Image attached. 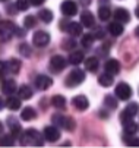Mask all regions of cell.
Here are the masks:
<instances>
[{
	"mask_svg": "<svg viewBox=\"0 0 139 148\" xmlns=\"http://www.w3.org/2000/svg\"><path fill=\"white\" fill-rule=\"evenodd\" d=\"M79 3H81L82 6H89L91 5V0H78Z\"/></svg>",
	"mask_w": 139,
	"mask_h": 148,
	"instance_id": "obj_42",
	"label": "cell"
},
{
	"mask_svg": "<svg viewBox=\"0 0 139 148\" xmlns=\"http://www.w3.org/2000/svg\"><path fill=\"white\" fill-rule=\"evenodd\" d=\"M51 85H53V79H51L50 76H47V75H38V76L35 78V87H37L38 90L46 91V90H48Z\"/></svg>",
	"mask_w": 139,
	"mask_h": 148,
	"instance_id": "obj_9",
	"label": "cell"
},
{
	"mask_svg": "<svg viewBox=\"0 0 139 148\" xmlns=\"http://www.w3.org/2000/svg\"><path fill=\"white\" fill-rule=\"evenodd\" d=\"M138 104L136 103H130V104H127V107H126V110H123L127 116H130V117H133V116H136L138 114Z\"/></svg>",
	"mask_w": 139,
	"mask_h": 148,
	"instance_id": "obj_31",
	"label": "cell"
},
{
	"mask_svg": "<svg viewBox=\"0 0 139 148\" xmlns=\"http://www.w3.org/2000/svg\"><path fill=\"white\" fill-rule=\"evenodd\" d=\"M60 10L66 16H73V15L78 13V5L73 2V0H65V2L62 3V6H60Z\"/></svg>",
	"mask_w": 139,
	"mask_h": 148,
	"instance_id": "obj_10",
	"label": "cell"
},
{
	"mask_svg": "<svg viewBox=\"0 0 139 148\" xmlns=\"http://www.w3.org/2000/svg\"><path fill=\"white\" fill-rule=\"evenodd\" d=\"M18 94H19V98H21V100H29V98L34 95L32 90H31L28 85H22L21 88H19Z\"/></svg>",
	"mask_w": 139,
	"mask_h": 148,
	"instance_id": "obj_24",
	"label": "cell"
},
{
	"mask_svg": "<svg viewBox=\"0 0 139 148\" xmlns=\"http://www.w3.org/2000/svg\"><path fill=\"white\" fill-rule=\"evenodd\" d=\"M38 16H40V19H41L43 22H46V24H48V22H51V21H53V12H51L50 9L40 10V12H38Z\"/></svg>",
	"mask_w": 139,
	"mask_h": 148,
	"instance_id": "obj_27",
	"label": "cell"
},
{
	"mask_svg": "<svg viewBox=\"0 0 139 148\" xmlns=\"http://www.w3.org/2000/svg\"><path fill=\"white\" fill-rule=\"evenodd\" d=\"M106 72L107 73H111V75H117L119 72H120V63H119V60L116 59H110L107 63H106Z\"/></svg>",
	"mask_w": 139,
	"mask_h": 148,
	"instance_id": "obj_15",
	"label": "cell"
},
{
	"mask_svg": "<svg viewBox=\"0 0 139 148\" xmlns=\"http://www.w3.org/2000/svg\"><path fill=\"white\" fill-rule=\"evenodd\" d=\"M51 104L54 106L56 109L63 110V109H66V98L63 95H54L51 98Z\"/></svg>",
	"mask_w": 139,
	"mask_h": 148,
	"instance_id": "obj_20",
	"label": "cell"
},
{
	"mask_svg": "<svg viewBox=\"0 0 139 148\" xmlns=\"http://www.w3.org/2000/svg\"><path fill=\"white\" fill-rule=\"evenodd\" d=\"M50 68H51V71L53 72H62L65 68H66V60H65V57H62V56H53L51 59H50Z\"/></svg>",
	"mask_w": 139,
	"mask_h": 148,
	"instance_id": "obj_7",
	"label": "cell"
},
{
	"mask_svg": "<svg viewBox=\"0 0 139 148\" xmlns=\"http://www.w3.org/2000/svg\"><path fill=\"white\" fill-rule=\"evenodd\" d=\"M98 65H100V62H98L97 57H88V59L85 60V69H87L88 72H91V73L97 72Z\"/></svg>",
	"mask_w": 139,
	"mask_h": 148,
	"instance_id": "obj_17",
	"label": "cell"
},
{
	"mask_svg": "<svg viewBox=\"0 0 139 148\" xmlns=\"http://www.w3.org/2000/svg\"><path fill=\"white\" fill-rule=\"evenodd\" d=\"M7 128L10 131V135L16 138V136H19V134H21L22 126H21V123H19V120H16L13 116H10L7 119Z\"/></svg>",
	"mask_w": 139,
	"mask_h": 148,
	"instance_id": "obj_12",
	"label": "cell"
},
{
	"mask_svg": "<svg viewBox=\"0 0 139 148\" xmlns=\"http://www.w3.org/2000/svg\"><path fill=\"white\" fill-rule=\"evenodd\" d=\"M94 40H95V38L92 37V34H85V35H84V38H82V46H84V47H87V49H88V47H91V46H92V43H94Z\"/></svg>",
	"mask_w": 139,
	"mask_h": 148,
	"instance_id": "obj_34",
	"label": "cell"
},
{
	"mask_svg": "<svg viewBox=\"0 0 139 148\" xmlns=\"http://www.w3.org/2000/svg\"><path fill=\"white\" fill-rule=\"evenodd\" d=\"M123 25H122V22H111L110 25H108V32L113 35V37H119L120 34H123Z\"/></svg>",
	"mask_w": 139,
	"mask_h": 148,
	"instance_id": "obj_19",
	"label": "cell"
},
{
	"mask_svg": "<svg viewBox=\"0 0 139 148\" xmlns=\"http://www.w3.org/2000/svg\"><path fill=\"white\" fill-rule=\"evenodd\" d=\"M18 50L24 57H29L31 56V46H28V44H21L18 47Z\"/></svg>",
	"mask_w": 139,
	"mask_h": 148,
	"instance_id": "obj_33",
	"label": "cell"
},
{
	"mask_svg": "<svg viewBox=\"0 0 139 148\" xmlns=\"http://www.w3.org/2000/svg\"><path fill=\"white\" fill-rule=\"evenodd\" d=\"M21 117H22V120H34L35 117H37V113H35V110L32 109V107H25L22 112H21Z\"/></svg>",
	"mask_w": 139,
	"mask_h": 148,
	"instance_id": "obj_25",
	"label": "cell"
},
{
	"mask_svg": "<svg viewBox=\"0 0 139 148\" xmlns=\"http://www.w3.org/2000/svg\"><path fill=\"white\" fill-rule=\"evenodd\" d=\"M3 107H5V101L2 100V97H0V110H2Z\"/></svg>",
	"mask_w": 139,
	"mask_h": 148,
	"instance_id": "obj_43",
	"label": "cell"
},
{
	"mask_svg": "<svg viewBox=\"0 0 139 148\" xmlns=\"http://www.w3.org/2000/svg\"><path fill=\"white\" fill-rule=\"evenodd\" d=\"M75 46H76V43H75L73 40H65L63 41V49L65 50H72Z\"/></svg>",
	"mask_w": 139,
	"mask_h": 148,
	"instance_id": "obj_38",
	"label": "cell"
},
{
	"mask_svg": "<svg viewBox=\"0 0 139 148\" xmlns=\"http://www.w3.org/2000/svg\"><path fill=\"white\" fill-rule=\"evenodd\" d=\"M98 16H100L101 21H108L110 16H111V10L108 6H100V9H98Z\"/></svg>",
	"mask_w": 139,
	"mask_h": 148,
	"instance_id": "obj_29",
	"label": "cell"
},
{
	"mask_svg": "<svg viewBox=\"0 0 139 148\" xmlns=\"http://www.w3.org/2000/svg\"><path fill=\"white\" fill-rule=\"evenodd\" d=\"M15 32V25L13 22L10 21H3V22H0V41H9L12 38Z\"/></svg>",
	"mask_w": 139,
	"mask_h": 148,
	"instance_id": "obj_4",
	"label": "cell"
},
{
	"mask_svg": "<svg viewBox=\"0 0 139 148\" xmlns=\"http://www.w3.org/2000/svg\"><path fill=\"white\" fill-rule=\"evenodd\" d=\"M114 92H116L117 98H120L123 101L129 100L132 97V88H130L129 84H126V82H120V84H119V85L116 87V90H114Z\"/></svg>",
	"mask_w": 139,
	"mask_h": 148,
	"instance_id": "obj_5",
	"label": "cell"
},
{
	"mask_svg": "<svg viewBox=\"0 0 139 148\" xmlns=\"http://www.w3.org/2000/svg\"><path fill=\"white\" fill-rule=\"evenodd\" d=\"M5 106H7V109L10 110H19V107H21V98H18V97H9L5 103Z\"/></svg>",
	"mask_w": 139,
	"mask_h": 148,
	"instance_id": "obj_21",
	"label": "cell"
},
{
	"mask_svg": "<svg viewBox=\"0 0 139 148\" xmlns=\"http://www.w3.org/2000/svg\"><path fill=\"white\" fill-rule=\"evenodd\" d=\"M85 81V73H84V71H81V69H73L69 75H67V78H66V81H65V84H66V87H76V85H79V84H82Z\"/></svg>",
	"mask_w": 139,
	"mask_h": 148,
	"instance_id": "obj_3",
	"label": "cell"
},
{
	"mask_svg": "<svg viewBox=\"0 0 139 148\" xmlns=\"http://www.w3.org/2000/svg\"><path fill=\"white\" fill-rule=\"evenodd\" d=\"M51 122L54 123V126H57V128H63L69 132H72L75 129V120L72 117H67V116H63V114H54L51 117Z\"/></svg>",
	"mask_w": 139,
	"mask_h": 148,
	"instance_id": "obj_2",
	"label": "cell"
},
{
	"mask_svg": "<svg viewBox=\"0 0 139 148\" xmlns=\"http://www.w3.org/2000/svg\"><path fill=\"white\" fill-rule=\"evenodd\" d=\"M114 19L117 21V22H129V19H130V15H129V12L126 10V9H123V8H117L116 10H114Z\"/></svg>",
	"mask_w": 139,
	"mask_h": 148,
	"instance_id": "obj_16",
	"label": "cell"
},
{
	"mask_svg": "<svg viewBox=\"0 0 139 148\" xmlns=\"http://www.w3.org/2000/svg\"><path fill=\"white\" fill-rule=\"evenodd\" d=\"M92 37H94V38H103V37H104V31H103V28H95Z\"/></svg>",
	"mask_w": 139,
	"mask_h": 148,
	"instance_id": "obj_39",
	"label": "cell"
},
{
	"mask_svg": "<svg viewBox=\"0 0 139 148\" xmlns=\"http://www.w3.org/2000/svg\"><path fill=\"white\" fill-rule=\"evenodd\" d=\"M122 123H123L125 134H127V135H135V134L138 132V123L133 120V117L122 119Z\"/></svg>",
	"mask_w": 139,
	"mask_h": 148,
	"instance_id": "obj_11",
	"label": "cell"
},
{
	"mask_svg": "<svg viewBox=\"0 0 139 148\" xmlns=\"http://www.w3.org/2000/svg\"><path fill=\"white\" fill-rule=\"evenodd\" d=\"M72 103H73L75 107L78 110H81V112H84V110H87L89 107V101H88V98L85 95H76V97H73Z\"/></svg>",
	"mask_w": 139,
	"mask_h": 148,
	"instance_id": "obj_14",
	"label": "cell"
},
{
	"mask_svg": "<svg viewBox=\"0 0 139 148\" xmlns=\"http://www.w3.org/2000/svg\"><path fill=\"white\" fill-rule=\"evenodd\" d=\"M29 3L34 5V6H40L41 3H44V0H29Z\"/></svg>",
	"mask_w": 139,
	"mask_h": 148,
	"instance_id": "obj_41",
	"label": "cell"
},
{
	"mask_svg": "<svg viewBox=\"0 0 139 148\" xmlns=\"http://www.w3.org/2000/svg\"><path fill=\"white\" fill-rule=\"evenodd\" d=\"M24 25H25V28H34L35 27V18L31 15V16H27L25 19H24Z\"/></svg>",
	"mask_w": 139,
	"mask_h": 148,
	"instance_id": "obj_35",
	"label": "cell"
},
{
	"mask_svg": "<svg viewBox=\"0 0 139 148\" xmlns=\"http://www.w3.org/2000/svg\"><path fill=\"white\" fill-rule=\"evenodd\" d=\"M44 138L50 142H56L57 139H60V132L54 126H47L44 128Z\"/></svg>",
	"mask_w": 139,
	"mask_h": 148,
	"instance_id": "obj_13",
	"label": "cell"
},
{
	"mask_svg": "<svg viewBox=\"0 0 139 148\" xmlns=\"http://www.w3.org/2000/svg\"><path fill=\"white\" fill-rule=\"evenodd\" d=\"M81 22H82V25L84 27H94V22H95V19H94V15L89 12V10H87V12H84L82 15H81Z\"/></svg>",
	"mask_w": 139,
	"mask_h": 148,
	"instance_id": "obj_18",
	"label": "cell"
},
{
	"mask_svg": "<svg viewBox=\"0 0 139 148\" xmlns=\"http://www.w3.org/2000/svg\"><path fill=\"white\" fill-rule=\"evenodd\" d=\"M7 73V63L0 60V78H5Z\"/></svg>",
	"mask_w": 139,
	"mask_h": 148,
	"instance_id": "obj_37",
	"label": "cell"
},
{
	"mask_svg": "<svg viewBox=\"0 0 139 148\" xmlns=\"http://www.w3.org/2000/svg\"><path fill=\"white\" fill-rule=\"evenodd\" d=\"M69 62L72 65H79V63L84 62V53L82 51H73L69 57Z\"/></svg>",
	"mask_w": 139,
	"mask_h": 148,
	"instance_id": "obj_28",
	"label": "cell"
},
{
	"mask_svg": "<svg viewBox=\"0 0 139 148\" xmlns=\"http://www.w3.org/2000/svg\"><path fill=\"white\" fill-rule=\"evenodd\" d=\"M16 8H18V10H27L29 8V0H18Z\"/></svg>",
	"mask_w": 139,
	"mask_h": 148,
	"instance_id": "obj_36",
	"label": "cell"
},
{
	"mask_svg": "<svg viewBox=\"0 0 139 148\" xmlns=\"http://www.w3.org/2000/svg\"><path fill=\"white\" fill-rule=\"evenodd\" d=\"M98 84H100L101 87H111L113 85V75L111 73H103L100 78H98Z\"/></svg>",
	"mask_w": 139,
	"mask_h": 148,
	"instance_id": "obj_23",
	"label": "cell"
},
{
	"mask_svg": "<svg viewBox=\"0 0 139 148\" xmlns=\"http://www.w3.org/2000/svg\"><path fill=\"white\" fill-rule=\"evenodd\" d=\"M13 34H16L18 37H25L24 29H22V28H18V27H15V32H13Z\"/></svg>",
	"mask_w": 139,
	"mask_h": 148,
	"instance_id": "obj_40",
	"label": "cell"
},
{
	"mask_svg": "<svg viewBox=\"0 0 139 148\" xmlns=\"http://www.w3.org/2000/svg\"><path fill=\"white\" fill-rule=\"evenodd\" d=\"M15 144V136L12 135H3L0 138V147H12Z\"/></svg>",
	"mask_w": 139,
	"mask_h": 148,
	"instance_id": "obj_30",
	"label": "cell"
},
{
	"mask_svg": "<svg viewBox=\"0 0 139 148\" xmlns=\"http://www.w3.org/2000/svg\"><path fill=\"white\" fill-rule=\"evenodd\" d=\"M0 2H5V0H0Z\"/></svg>",
	"mask_w": 139,
	"mask_h": 148,
	"instance_id": "obj_45",
	"label": "cell"
},
{
	"mask_svg": "<svg viewBox=\"0 0 139 148\" xmlns=\"http://www.w3.org/2000/svg\"><path fill=\"white\" fill-rule=\"evenodd\" d=\"M7 71L12 72V73H19V71H21V62H19L18 59H10L9 63H7Z\"/></svg>",
	"mask_w": 139,
	"mask_h": 148,
	"instance_id": "obj_26",
	"label": "cell"
},
{
	"mask_svg": "<svg viewBox=\"0 0 139 148\" xmlns=\"http://www.w3.org/2000/svg\"><path fill=\"white\" fill-rule=\"evenodd\" d=\"M2 132H3V125H2V122H0V135H2Z\"/></svg>",
	"mask_w": 139,
	"mask_h": 148,
	"instance_id": "obj_44",
	"label": "cell"
},
{
	"mask_svg": "<svg viewBox=\"0 0 139 148\" xmlns=\"http://www.w3.org/2000/svg\"><path fill=\"white\" fill-rule=\"evenodd\" d=\"M66 25L62 24V29L67 31V34L73 35V37H79L82 34V25L78 24V22H70V21H66Z\"/></svg>",
	"mask_w": 139,
	"mask_h": 148,
	"instance_id": "obj_8",
	"label": "cell"
},
{
	"mask_svg": "<svg viewBox=\"0 0 139 148\" xmlns=\"http://www.w3.org/2000/svg\"><path fill=\"white\" fill-rule=\"evenodd\" d=\"M104 104L107 106L108 109H111V110L117 109V100H116L113 95H107V97L104 98Z\"/></svg>",
	"mask_w": 139,
	"mask_h": 148,
	"instance_id": "obj_32",
	"label": "cell"
},
{
	"mask_svg": "<svg viewBox=\"0 0 139 148\" xmlns=\"http://www.w3.org/2000/svg\"><path fill=\"white\" fill-rule=\"evenodd\" d=\"M21 144L22 145H35L41 147L43 145V135L37 132L35 129H29L21 135Z\"/></svg>",
	"mask_w": 139,
	"mask_h": 148,
	"instance_id": "obj_1",
	"label": "cell"
},
{
	"mask_svg": "<svg viewBox=\"0 0 139 148\" xmlns=\"http://www.w3.org/2000/svg\"><path fill=\"white\" fill-rule=\"evenodd\" d=\"M50 43V34L46 31H37L32 37V44L37 47H46Z\"/></svg>",
	"mask_w": 139,
	"mask_h": 148,
	"instance_id": "obj_6",
	"label": "cell"
},
{
	"mask_svg": "<svg viewBox=\"0 0 139 148\" xmlns=\"http://www.w3.org/2000/svg\"><path fill=\"white\" fill-rule=\"evenodd\" d=\"M2 91H3L5 94H13V92L16 91V84H15V81L6 79V81L3 82V85H2Z\"/></svg>",
	"mask_w": 139,
	"mask_h": 148,
	"instance_id": "obj_22",
	"label": "cell"
}]
</instances>
